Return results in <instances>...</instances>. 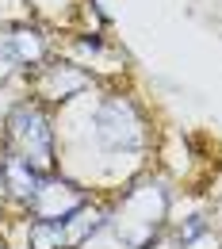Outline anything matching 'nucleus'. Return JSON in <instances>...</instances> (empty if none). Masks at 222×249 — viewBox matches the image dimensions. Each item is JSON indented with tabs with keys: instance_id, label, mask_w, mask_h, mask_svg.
Listing matches in <instances>:
<instances>
[{
	"instance_id": "20e7f679",
	"label": "nucleus",
	"mask_w": 222,
	"mask_h": 249,
	"mask_svg": "<svg viewBox=\"0 0 222 249\" xmlns=\"http://www.w3.org/2000/svg\"><path fill=\"white\" fill-rule=\"evenodd\" d=\"M107 211H100L92 203L77 207L65 218H34L27 230V246L31 249H81L92 234L103 230Z\"/></svg>"
},
{
	"instance_id": "f03ea898",
	"label": "nucleus",
	"mask_w": 222,
	"mask_h": 249,
	"mask_svg": "<svg viewBox=\"0 0 222 249\" xmlns=\"http://www.w3.org/2000/svg\"><path fill=\"white\" fill-rule=\"evenodd\" d=\"M169 211V192L161 184H138L123 196V207H119V242L127 249H150L157 242V230H161V218Z\"/></svg>"
},
{
	"instance_id": "0eeeda50",
	"label": "nucleus",
	"mask_w": 222,
	"mask_h": 249,
	"mask_svg": "<svg viewBox=\"0 0 222 249\" xmlns=\"http://www.w3.org/2000/svg\"><path fill=\"white\" fill-rule=\"evenodd\" d=\"M34 85H38V96H46V100H73L77 92L88 89V73L69 62H50L38 65Z\"/></svg>"
},
{
	"instance_id": "423d86ee",
	"label": "nucleus",
	"mask_w": 222,
	"mask_h": 249,
	"mask_svg": "<svg viewBox=\"0 0 222 249\" xmlns=\"http://www.w3.org/2000/svg\"><path fill=\"white\" fill-rule=\"evenodd\" d=\"M0 62L4 65H23V69H38L46 62V38L38 27H4L0 31Z\"/></svg>"
},
{
	"instance_id": "f257e3e1",
	"label": "nucleus",
	"mask_w": 222,
	"mask_h": 249,
	"mask_svg": "<svg viewBox=\"0 0 222 249\" xmlns=\"http://www.w3.org/2000/svg\"><path fill=\"white\" fill-rule=\"evenodd\" d=\"M4 138H8V154H16L38 173H54V126L42 104L34 100L16 104L4 119Z\"/></svg>"
},
{
	"instance_id": "1a4fd4ad",
	"label": "nucleus",
	"mask_w": 222,
	"mask_h": 249,
	"mask_svg": "<svg viewBox=\"0 0 222 249\" xmlns=\"http://www.w3.org/2000/svg\"><path fill=\"white\" fill-rule=\"evenodd\" d=\"M0 249H8V246H4V242H0Z\"/></svg>"
},
{
	"instance_id": "7ed1b4c3",
	"label": "nucleus",
	"mask_w": 222,
	"mask_h": 249,
	"mask_svg": "<svg viewBox=\"0 0 222 249\" xmlns=\"http://www.w3.org/2000/svg\"><path fill=\"white\" fill-rule=\"evenodd\" d=\"M96 142L107 154H130L146 146V119L138 111V104L127 96H107L92 115Z\"/></svg>"
},
{
	"instance_id": "39448f33",
	"label": "nucleus",
	"mask_w": 222,
	"mask_h": 249,
	"mask_svg": "<svg viewBox=\"0 0 222 249\" xmlns=\"http://www.w3.org/2000/svg\"><path fill=\"white\" fill-rule=\"evenodd\" d=\"M85 203H88V196H85L81 184L65 180V177H58V173H46L42 184H38V192H34V199L27 203V207H31L34 218H65V215H73L77 207H85Z\"/></svg>"
},
{
	"instance_id": "6e6552de",
	"label": "nucleus",
	"mask_w": 222,
	"mask_h": 249,
	"mask_svg": "<svg viewBox=\"0 0 222 249\" xmlns=\"http://www.w3.org/2000/svg\"><path fill=\"white\" fill-rule=\"evenodd\" d=\"M207 234V218L203 215H191L184 226H180V246H191V242H199Z\"/></svg>"
}]
</instances>
